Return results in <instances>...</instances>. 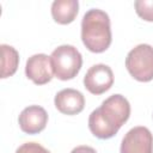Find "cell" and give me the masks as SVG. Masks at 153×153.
<instances>
[{
	"instance_id": "1",
	"label": "cell",
	"mask_w": 153,
	"mask_h": 153,
	"mask_svg": "<svg viewBox=\"0 0 153 153\" xmlns=\"http://www.w3.org/2000/svg\"><path fill=\"white\" fill-rule=\"evenodd\" d=\"M129 116L130 104L128 99L122 94H112L90 114V131L98 139H110L117 134Z\"/></svg>"
},
{
	"instance_id": "2",
	"label": "cell",
	"mask_w": 153,
	"mask_h": 153,
	"mask_svg": "<svg viewBox=\"0 0 153 153\" xmlns=\"http://www.w3.org/2000/svg\"><path fill=\"white\" fill-rule=\"evenodd\" d=\"M110 18L99 8L88 10L81 20V41L92 53H103L111 44Z\"/></svg>"
},
{
	"instance_id": "3",
	"label": "cell",
	"mask_w": 153,
	"mask_h": 153,
	"mask_svg": "<svg viewBox=\"0 0 153 153\" xmlns=\"http://www.w3.org/2000/svg\"><path fill=\"white\" fill-rule=\"evenodd\" d=\"M54 75L60 80H71L76 76L82 66L80 51L69 44L55 48L50 55Z\"/></svg>"
},
{
	"instance_id": "4",
	"label": "cell",
	"mask_w": 153,
	"mask_h": 153,
	"mask_svg": "<svg viewBox=\"0 0 153 153\" xmlns=\"http://www.w3.org/2000/svg\"><path fill=\"white\" fill-rule=\"evenodd\" d=\"M126 67L137 81L153 80V47L143 43L133 48L126 57Z\"/></svg>"
},
{
	"instance_id": "5",
	"label": "cell",
	"mask_w": 153,
	"mask_h": 153,
	"mask_svg": "<svg viewBox=\"0 0 153 153\" xmlns=\"http://www.w3.org/2000/svg\"><path fill=\"white\" fill-rule=\"evenodd\" d=\"M120 153H153V135L148 128H131L122 139Z\"/></svg>"
},
{
	"instance_id": "6",
	"label": "cell",
	"mask_w": 153,
	"mask_h": 153,
	"mask_svg": "<svg viewBox=\"0 0 153 153\" xmlns=\"http://www.w3.org/2000/svg\"><path fill=\"white\" fill-rule=\"evenodd\" d=\"M114 84L112 69L104 63L93 65L84 76V86L92 94H102L111 88Z\"/></svg>"
},
{
	"instance_id": "7",
	"label": "cell",
	"mask_w": 153,
	"mask_h": 153,
	"mask_svg": "<svg viewBox=\"0 0 153 153\" xmlns=\"http://www.w3.org/2000/svg\"><path fill=\"white\" fill-rule=\"evenodd\" d=\"M25 74L37 85L49 82L54 74L50 56L45 54H35L30 56L25 65Z\"/></svg>"
},
{
	"instance_id": "8",
	"label": "cell",
	"mask_w": 153,
	"mask_h": 153,
	"mask_svg": "<svg viewBox=\"0 0 153 153\" xmlns=\"http://www.w3.org/2000/svg\"><path fill=\"white\" fill-rule=\"evenodd\" d=\"M20 129L30 135L41 133L48 123V114L39 105L26 106L18 117Z\"/></svg>"
},
{
	"instance_id": "9",
	"label": "cell",
	"mask_w": 153,
	"mask_h": 153,
	"mask_svg": "<svg viewBox=\"0 0 153 153\" xmlns=\"http://www.w3.org/2000/svg\"><path fill=\"white\" fill-rule=\"evenodd\" d=\"M55 108L65 115H76L84 110V94L74 88H63L59 91L54 98Z\"/></svg>"
},
{
	"instance_id": "10",
	"label": "cell",
	"mask_w": 153,
	"mask_h": 153,
	"mask_svg": "<svg viewBox=\"0 0 153 153\" xmlns=\"http://www.w3.org/2000/svg\"><path fill=\"white\" fill-rule=\"evenodd\" d=\"M79 12L78 0H55L51 4L53 19L62 25L72 23Z\"/></svg>"
},
{
	"instance_id": "11",
	"label": "cell",
	"mask_w": 153,
	"mask_h": 153,
	"mask_svg": "<svg viewBox=\"0 0 153 153\" xmlns=\"http://www.w3.org/2000/svg\"><path fill=\"white\" fill-rule=\"evenodd\" d=\"M1 78H8L17 72L19 65L18 51L7 44H1Z\"/></svg>"
},
{
	"instance_id": "12",
	"label": "cell",
	"mask_w": 153,
	"mask_h": 153,
	"mask_svg": "<svg viewBox=\"0 0 153 153\" xmlns=\"http://www.w3.org/2000/svg\"><path fill=\"white\" fill-rule=\"evenodd\" d=\"M134 6L140 18L146 22H153V0H136Z\"/></svg>"
},
{
	"instance_id": "13",
	"label": "cell",
	"mask_w": 153,
	"mask_h": 153,
	"mask_svg": "<svg viewBox=\"0 0 153 153\" xmlns=\"http://www.w3.org/2000/svg\"><path fill=\"white\" fill-rule=\"evenodd\" d=\"M16 153H50V152L37 142H25L17 148Z\"/></svg>"
},
{
	"instance_id": "14",
	"label": "cell",
	"mask_w": 153,
	"mask_h": 153,
	"mask_svg": "<svg viewBox=\"0 0 153 153\" xmlns=\"http://www.w3.org/2000/svg\"><path fill=\"white\" fill-rule=\"evenodd\" d=\"M71 153H97V151L94 148L90 147V146H84L82 145V146H78V147L73 148Z\"/></svg>"
}]
</instances>
